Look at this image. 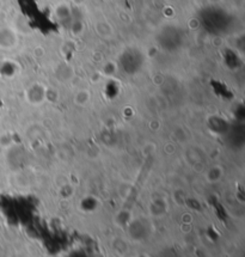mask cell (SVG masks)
<instances>
[{
  "mask_svg": "<svg viewBox=\"0 0 245 257\" xmlns=\"http://www.w3.org/2000/svg\"><path fill=\"white\" fill-rule=\"evenodd\" d=\"M215 15L218 16V21L220 20H224V21H227V16H226L225 14H221V11H218V10H214L213 12H208L207 14V17L208 18H212V20H215ZM206 24V28L208 27L210 28L212 30L209 31H214V33H222V31H225V27L226 24H227V22H208V23H205Z\"/></svg>",
  "mask_w": 245,
  "mask_h": 257,
  "instance_id": "1",
  "label": "cell"
}]
</instances>
